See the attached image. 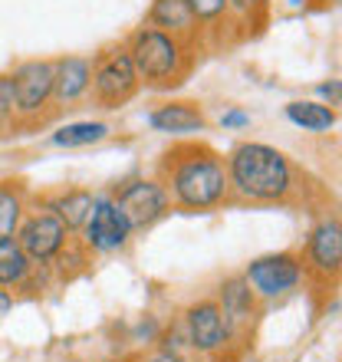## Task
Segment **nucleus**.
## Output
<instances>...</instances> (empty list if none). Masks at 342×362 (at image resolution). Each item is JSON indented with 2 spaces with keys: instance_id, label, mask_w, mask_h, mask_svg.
<instances>
[{
  "instance_id": "nucleus-19",
  "label": "nucleus",
  "mask_w": 342,
  "mask_h": 362,
  "mask_svg": "<svg viewBox=\"0 0 342 362\" xmlns=\"http://www.w3.org/2000/svg\"><path fill=\"white\" fill-rule=\"evenodd\" d=\"M109 132L112 129L105 122H69L63 129H57L49 142L59 145V148H83V145H95L102 139H109Z\"/></svg>"
},
{
  "instance_id": "nucleus-24",
  "label": "nucleus",
  "mask_w": 342,
  "mask_h": 362,
  "mask_svg": "<svg viewBox=\"0 0 342 362\" xmlns=\"http://www.w3.org/2000/svg\"><path fill=\"white\" fill-rule=\"evenodd\" d=\"M138 362H184V356H181L178 346H171V343H165V339H158V346H155V349H148V353H145Z\"/></svg>"
},
{
  "instance_id": "nucleus-1",
  "label": "nucleus",
  "mask_w": 342,
  "mask_h": 362,
  "mask_svg": "<svg viewBox=\"0 0 342 362\" xmlns=\"http://www.w3.org/2000/svg\"><path fill=\"white\" fill-rule=\"evenodd\" d=\"M158 181L181 211H214L230 198L224 155L204 142H178L158 162Z\"/></svg>"
},
{
  "instance_id": "nucleus-14",
  "label": "nucleus",
  "mask_w": 342,
  "mask_h": 362,
  "mask_svg": "<svg viewBox=\"0 0 342 362\" xmlns=\"http://www.w3.org/2000/svg\"><path fill=\"white\" fill-rule=\"evenodd\" d=\"M148 27L162 30V33L181 40V43H191V40L198 37V20L191 17L184 0H152V7H148Z\"/></svg>"
},
{
  "instance_id": "nucleus-29",
  "label": "nucleus",
  "mask_w": 342,
  "mask_h": 362,
  "mask_svg": "<svg viewBox=\"0 0 342 362\" xmlns=\"http://www.w3.org/2000/svg\"><path fill=\"white\" fill-rule=\"evenodd\" d=\"M109 362H115V359H109Z\"/></svg>"
},
{
  "instance_id": "nucleus-15",
  "label": "nucleus",
  "mask_w": 342,
  "mask_h": 362,
  "mask_svg": "<svg viewBox=\"0 0 342 362\" xmlns=\"http://www.w3.org/2000/svg\"><path fill=\"white\" fill-rule=\"evenodd\" d=\"M148 125L165 135H191V132H204L208 119H204L198 103H165L148 115Z\"/></svg>"
},
{
  "instance_id": "nucleus-12",
  "label": "nucleus",
  "mask_w": 342,
  "mask_h": 362,
  "mask_svg": "<svg viewBox=\"0 0 342 362\" xmlns=\"http://www.w3.org/2000/svg\"><path fill=\"white\" fill-rule=\"evenodd\" d=\"M214 300H218V306H220V316H224V326H228L230 339H234V336H247V329L256 320V296L247 286V280H244V276L224 280Z\"/></svg>"
},
{
  "instance_id": "nucleus-21",
  "label": "nucleus",
  "mask_w": 342,
  "mask_h": 362,
  "mask_svg": "<svg viewBox=\"0 0 342 362\" xmlns=\"http://www.w3.org/2000/svg\"><path fill=\"white\" fill-rule=\"evenodd\" d=\"M191 10V17L198 20V27H218L224 20H230L228 0H184Z\"/></svg>"
},
{
  "instance_id": "nucleus-4",
  "label": "nucleus",
  "mask_w": 342,
  "mask_h": 362,
  "mask_svg": "<svg viewBox=\"0 0 342 362\" xmlns=\"http://www.w3.org/2000/svg\"><path fill=\"white\" fill-rule=\"evenodd\" d=\"M138 76H135V66H132V57L125 47H115V49H105L99 57L93 59V93L95 105L99 109H119L138 93Z\"/></svg>"
},
{
  "instance_id": "nucleus-26",
  "label": "nucleus",
  "mask_w": 342,
  "mask_h": 362,
  "mask_svg": "<svg viewBox=\"0 0 342 362\" xmlns=\"http://www.w3.org/2000/svg\"><path fill=\"white\" fill-rule=\"evenodd\" d=\"M339 79H329V83H323V86H319V95H326V99H329V105H339Z\"/></svg>"
},
{
  "instance_id": "nucleus-27",
  "label": "nucleus",
  "mask_w": 342,
  "mask_h": 362,
  "mask_svg": "<svg viewBox=\"0 0 342 362\" xmlns=\"http://www.w3.org/2000/svg\"><path fill=\"white\" fill-rule=\"evenodd\" d=\"M10 306H13V296H10V290H0V316L7 313Z\"/></svg>"
},
{
  "instance_id": "nucleus-13",
  "label": "nucleus",
  "mask_w": 342,
  "mask_h": 362,
  "mask_svg": "<svg viewBox=\"0 0 342 362\" xmlns=\"http://www.w3.org/2000/svg\"><path fill=\"white\" fill-rule=\"evenodd\" d=\"M93 86V59L86 57H63L53 59V103L57 105H76L89 95Z\"/></svg>"
},
{
  "instance_id": "nucleus-7",
  "label": "nucleus",
  "mask_w": 342,
  "mask_h": 362,
  "mask_svg": "<svg viewBox=\"0 0 342 362\" xmlns=\"http://www.w3.org/2000/svg\"><path fill=\"white\" fill-rule=\"evenodd\" d=\"M129 238H132V224L125 218V211L115 204V198L99 194L83 224V247L95 254H112V250H122Z\"/></svg>"
},
{
  "instance_id": "nucleus-18",
  "label": "nucleus",
  "mask_w": 342,
  "mask_h": 362,
  "mask_svg": "<svg viewBox=\"0 0 342 362\" xmlns=\"http://www.w3.org/2000/svg\"><path fill=\"white\" fill-rule=\"evenodd\" d=\"M286 119L296 125V129H306V132H329L336 129L339 115H336L333 105H323V103H290L286 105Z\"/></svg>"
},
{
  "instance_id": "nucleus-20",
  "label": "nucleus",
  "mask_w": 342,
  "mask_h": 362,
  "mask_svg": "<svg viewBox=\"0 0 342 362\" xmlns=\"http://www.w3.org/2000/svg\"><path fill=\"white\" fill-rule=\"evenodd\" d=\"M23 221V191L17 185H0V240L13 238Z\"/></svg>"
},
{
  "instance_id": "nucleus-3",
  "label": "nucleus",
  "mask_w": 342,
  "mask_h": 362,
  "mask_svg": "<svg viewBox=\"0 0 342 362\" xmlns=\"http://www.w3.org/2000/svg\"><path fill=\"white\" fill-rule=\"evenodd\" d=\"M129 57H132L135 76L138 83L148 89H171L184 83V76L191 73V53L188 43L168 37L155 27H138L129 37Z\"/></svg>"
},
{
  "instance_id": "nucleus-2",
  "label": "nucleus",
  "mask_w": 342,
  "mask_h": 362,
  "mask_svg": "<svg viewBox=\"0 0 342 362\" xmlns=\"http://www.w3.org/2000/svg\"><path fill=\"white\" fill-rule=\"evenodd\" d=\"M230 194L250 204H283L293 194V165L264 142H240L228 155Z\"/></svg>"
},
{
  "instance_id": "nucleus-5",
  "label": "nucleus",
  "mask_w": 342,
  "mask_h": 362,
  "mask_svg": "<svg viewBox=\"0 0 342 362\" xmlns=\"http://www.w3.org/2000/svg\"><path fill=\"white\" fill-rule=\"evenodd\" d=\"M303 260L296 250H280V254H266V257H256L247 270H244V280L254 290L256 300H276V296L290 293L300 286L303 280Z\"/></svg>"
},
{
  "instance_id": "nucleus-9",
  "label": "nucleus",
  "mask_w": 342,
  "mask_h": 362,
  "mask_svg": "<svg viewBox=\"0 0 342 362\" xmlns=\"http://www.w3.org/2000/svg\"><path fill=\"white\" fill-rule=\"evenodd\" d=\"M13 95H17V115L33 119L53 103V59H27L10 73Z\"/></svg>"
},
{
  "instance_id": "nucleus-10",
  "label": "nucleus",
  "mask_w": 342,
  "mask_h": 362,
  "mask_svg": "<svg viewBox=\"0 0 342 362\" xmlns=\"http://www.w3.org/2000/svg\"><path fill=\"white\" fill-rule=\"evenodd\" d=\"M303 260V274H313L319 280H336L342 270V228L336 218L319 221L309 238H306V247L300 254Z\"/></svg>"
},
{
  "instance_id": "nucleus-22",
  "label": "nucleus",
  "mask_w": 342,
  "mask_h": 362,
  "mask_svg": "<svg viewBox=\"0 0 342 362\" xmlns=\"http://www.w3.org/2000/svg\"><path fill=\"white\" fill-rule=\"evenodd\" d=\"M17 95H13V83L10 76H0V132H7L17 122Z\"/></svg>"
},
{
  "instance_id": "nucleus-23",
  "label": "nucleus",
  "mask_w": 342,
  "mask_h": 362,
  "mask_svg": "<svg viewBox=\"0 0 342 362\" xmlns=\"http://www.w3.org/2000/svg\"><path fill=\"white\" fill-rule=\"evenodd\" d=\"M228 10H230V20H237L244 27V23H256L264 17L266 0H228Z\"/></svg>"
},
{
  "instance_id": "nucleus-28",
  "label": "nucleus",
  "mask_w": 342,
  "mask_h": 362,
  "mask_svg": "<svg viewBox=\"0 0 342 362\" xmlns=\"http://www.w3.org/2000/svg\"><path fill=\"white\" fill-rule=\"evenodd\" d=\"M286 4H290V7H293V10H303L306 4H309V0H286Z\"/></svg>"
},
{
  "instance_id": "nucleus-8",
  "label": "nucleus",
  "mask_w": 342,
  "mask_h": 362,
  "mask_svg": "<svg viewBox=\"0 0 342 362\" xmlns=\"http://www.w3.org/2000/svg\"><path fill=\"white\" fill-rule=\"evenodd\" d=\"M115 204L125 211V218L132 224V230H145L158 224L171 211V198L168 191L162 188L158 178H138L129 181L119 194H115Z\"/></svg>"
},
{
  "instance_id": "nucleus-16",
  "label": "nucleus",
  "mask_w": 342,
  "mask_h": 362,
  "mask_svg": "<svg viewBox=\"0 0 342 362\" xmlns=\"http://www.w3.org/2000/svg\"><path fill=\"white\" fill-rule=\"evenodd\" d=\"M93 201H95L93 191L66 188V191H59V194H53V198H47L43 208H47L53 218L63 221V228H66L69 234H76V230H83L86 218H89V211H93Z\"/></svg>"
},
{
  "instance_id": "nucleus-6",
  "label": "nucleus",
  "mask_w": 342,
  "mask_h": 362,
  "mask_svg": "<svg viewBox=\"0 0 342 362\" xmlns=\"http://www.w3.org/2000/svg\"><path fill=\"white\" fill-rule=\"evenodd\" d=\"M13 238H17V244L23 247V254L30 257L33 267H49V260L66 247L73 234L63 228V221L53 218V214L43 208V211H30L27 218L20 221V228Z\"/></svg>"
},
{
  "instance_id": "nucleus-17",
  "label": "nucleus",
  "mask_w": 342,
  "mask_h": 362,
  "mask_svg": "<svg viewBox=\"0 0 342 362\" xmlns=\"http://www.w3.org/2000/svg\"><path fill=\"white\" fill-rule=\"evenodd\" d=\"M30 274H33V264H30V257L17 244V238L0 240V290H20V286H27Z\"/></svg>"
},
{
  "instance_id": "nucleus-11",
  "label": "nucleus",
  "mask_w": 342,
  "mask_h": 362,
  "mask_svg": "<svg viewBox=\"0 0 342 362\" xmlns=\"http://www.w3.org/2000/svg\"><path fill=\"white\" fill-rule=\"evenodd\" d=\"M184 339L198 356H214L230 343L218 300H198L184 313Z\"/></svg>"
},
{
  "instance_id": "nucleus-25",
  "label": "nucleus",
  "mask_w": 342,
  "mask_h": 362,
  "mask_svg": "<svg viewBox=\"0 0 342 362\" xmlns=\"http://www.w3.org/2000/svg\"><path fill=\"white\" fill-rule=\"evenodd\" d=\"M250 125V115L240 112V109H228L220 115V129H247Z\"/></svg>"
}]
</instances>
